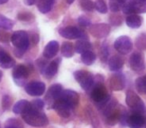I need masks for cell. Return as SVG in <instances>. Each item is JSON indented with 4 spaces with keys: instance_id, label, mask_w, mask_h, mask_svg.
<instances>
[{
    "instance_id": "44dd1931",
    "label": "cell",
    "mask_w": 146,
    "mask_h": 128,
    "mask_svg": "<svg viewBox=\"0 0 146 128\" xmlns=\"http://www.w3.org/2000/svg\"><path fill=\"white\" fill-rule=\"evenodd\" d=\"M126 24H127L128 27L130 28H139L141 26L142 22H143V19H142L141 16H139L138 14H130L126 16Z\"/></svg>"
},
{
    "instance_id": "277c9868",
    "label": "cell",
    "mask_w": 146,
    "mask_h": 128,
    "mask_svg": "<svg viewBox=\"0 0 146 128\" xmlns=\"http://www.w3.org/2000/svg\"><path fill=\"white\" fill-rule=\"evenodd\" d=\"M74 77H75L76 81L80 84V86L85 91H90L94 86V84H95L94 76L90 72L86 71V70H77V71H75L74 72Z\"/></svg>"
},
{
    "instance_id": "5b68a950",
    "label": "cell",
    "mask_w": 146,
    "mask_h": 128,
    "mask_svg": "<svg viewBox=\"0 0 146 128\" xmlns=\"http://www.w3.org/2000/svg\"><path fill=\"white\" fill-rule=\"evenodd\" d=\"M121 9L127 15L146 13V2L141 0H130L121 5Z\"/></svg>"
},
{
    "instance_id": "f1b7e54d",
    "label": "cell",
    "mask_w": 146,
    "mask_h": 128,
    "mask_svg": "<svg viewBox=\"0 0 146 128\" xmlns=\"http://www.w3.org/2000/svg\"><path fill=\"white\" fill-rule=\"evenodd\" d=\"M137 90L142 94H146V76H141L137 78L135 82Z\"/></svg>"
},
{
    "instance_id": "83f0119b",
    "label": "cell",
    "mask_w": 146,
    "mask_h": 128,
    "mask_svg": "<svg viewBox=\"0 0 146 128\" xmlns=\"http://www.w3.org/2000/svg\"><path fill=\"white\" fill-rule=\"evenodd\" d=\"M14 26V22L11 19L5 17L4 15L0 14V28L5 29V30H10Z\"/></svg>"
},
{
    "instance_id": "1f68e13d",
    "label": "cell",
    "mask_w": 146,
    "mask_h": 128,
    "mask_svg": "<svg viewBox=\"0 0 146 128\" xmlns=\"http://www.w3.org/2000/svg\"><path fill=\"white\" fill-rule=\"evenodd\" d=\"M136 46L139 49H146V33H142L136 38Z\"/></svg>"
},
{
    "instance_id": "7c38bea8",
    "label": "cell",
    "mask_w": 146,
    "mask_h": 128,
    "mask_svg": "<svg viewBox=\"0 0 146 128\" xmlns=\"http://www.w3.org/2000/svg\"><path fill=\"white\" fill-rule=\"evenodd\" d=\"M28 75H29V70L25 65L15 66L12 72L13 79H14V81L20 86L23 85V82L28 77Z\"/></svg>"
},
{
    "instance_id": "cb8c5ba5",
    "label": "cell",
    "mask_w": 146,
    "mask_h": 128,
    "mask_svg": "<svg viewBox=\"0 0 146 128\" xmlns=\"http://www.w3.org/2000/svg\"><path fill=\"white\" fill-rule=\"evenodd\" d=\"M56 0H38L37 2V8L41 13H48L52 9Z\"/></svg>"
},
{
    "instance_id": "b9f144b4",
    "label": "cell",
    "mask_w": 146,
    "mask_h": 128,
    "mask_svg": "<svg viewBox=\"0 0 146 128\" xmlns=\"http://www.w3.org/2000/svg\"><path fill=\"white\" fill-rule=\"evenodd\" d=\"M74 1H75V0H67V3H68V4H71V3H73Z\"/></svg>"
},
{
    "instance_id": "f546056e",
    "label": "cell",
    "mask_w": 146,
    "mask_h": 128,
    "mask_svg": "<svg viewBox=\"0 0 146 128\" xmlns=\"http://www.w3.org/2000/svg\"><path fill=\"white\" fill-rule=\"evenodd\" d=\"M80 6L85 11H93L95 9V4L91 0H80Z\"/></svg>"
},
{
    "instance_id": "6da1fadb",
    "label": "cell",
    "mask_w": 146,
    "mask_h": 128,
    "mask_svg": "<svg viewBox=\"0 0 146 128\" xmlns=\"http://www.w3.org/2000/svg\"><path fill=\"white\" fill-rule=\"evenodd\" d=\"M22 118L28 125L33 127H43L49 123V120L45 113H43L42 110L34 107L32 103L22 113Z\"/></svg>"
},
{
    "instance_id": "e0dca14e",
    "label": "cell",
    "mask_w": 146,
    "mask_h": 128,
    "mask_svg": "<svg viewBox=\"0 0 146 128\" xmlns=\"http://www.w3.org/2000/svg\"><path fill=\"white\" fill-rule=\"evenodd\" d=\"M110 86L114 91H120L125 87V78L122 74L115 73L110 78Z\"/></svg>"
},
{
    "instance_id": "d4e9b609",
    "label": "cell",
    "mask_w": 146,
    "mask_h": 128,
    "mask_svg": "<svg viewBox=\"0 0 146 128\" xmlns=\"http://www.w3.org/2000/svg\"><path fill=\"white\" fill-rule=\"evenodd\" d=\"M30 104H31L30 102L27 101V100H24V99L19 100V101H17L16 103L13 105L12 110L15 114H22L23 112L29 107Z\"/></svg>"
},
{
    "instance_id": "603a6c76",
    "label": "cell",
    "mask_w": 146,
    "mask_h": 128,
    "mask_svg": "<svg viewBox=\"0 0 146 128\" xmlns=\"http://www.w3.org/2000/svg\"><path fill=\"white\" fill-rule=\"evenodd\" d=\"M74 49L77 53L82 54V53L86 52V51L91 50V43L87 41L86 39H80L74 45Z\"/></svg>"
},
{
    "instance_id": "836d02e7",
    "label": "cell",
    "mask_w": 146,
    "mask_h": 128,
    "mask_svg": "<svg viewBox=\"0 0 146 128\" xmlns=\"http://www.w3.org/2000/svg\"><path fill=\"white\" fill-rule=\"evenodd\" d=\"M78 23H79L81 26H84V27H90L91 26V21L88 17H86L85 15H81L79 16L78 18Z\"/></svg>"
},
{
    "instance_id": "d6a6232c",
    "label": "cell",
    "mask_w": 146,
    "mask_h": 128,
    "mask_svg": "<svg viewBox=\"0 0 146 128\" xmlns=\"http://www.w3.org/2000/svg\"><path fill=\"white\" fill-rule=\"evenodd\" d=\"M108 55H109V50H108L107 44L104 43L101 47V50H100V58H101L102 62H105L108 59Z\"/></svg>"
},
{
    "instance_id": "ba28073f",
    "label": "cell",
    "mask_w": 146,
    "mask_h": 128,
    "mask_svg": "<svg viewBox=\"0 0 146 128\" xmlns=\"http://www.w3.org/2000/svg\"><path fill=\"white\" fill-rule=\"evenodd\" d=\"M60 100H62L65 104L69 106L71 109L75 108L79 103V94L73 90H63L60 95Z\"/></svg>"
},
{
    "instance_id": "8fae6325",
    "label": "cell",
    "mask_w": 146,
    "mask_h": 128,
    "mask_svg": "<svg viewBox=\"0 0 146 128\" xmlns=\"http://www.w3.org/2000/svg\"><path fill=\"white\" fill-rule=\"evenodd\" d=\"M46 86L41 81H32L25 85V91L31 96H41L45 92Z\"/></svg>"
},
{
    "instance_id": "74e56055",
    "label": "cell",
    "mask_w": 146,
    "mask_h": 128,
    "mask_svg": "<svg viewBox=\"0 0 146 128\" xmlns=\"http://www.w3.org/2000/svg\"><path fill=\"white\" fill-rule=\"evenodd\" d=\"M25 5H28V6H31V5H34L35 3L38 2V0H23Z\"/></svg>"
},
{
    "instance_id": "2e32d148",
    "label": "cell",
    "mask_w": 146,
    "mask_h": 128,
    "mask_svg": "<svg viewBox=\"0 0 146 128\" xmlns=\"http://www.w3.org/2000/svg\"><path fill=\"white\" fill-rule=\"evenodd\" d=\"M51 108H53V109L57 112V114H58V115H60L61 117H63V118H67V117H69V116H70L71 108L69 107L67 104H65L64 102H63L62 100H60V99L56 100Z\"/></svg>"
},
{
    "instance_id": "4dcf8cb0",
    "label": "cell",
    "mask_w": 146,
    "mask_h": 128,
    "mask_svg": "<svg viewBox=\"0 0 146 128\" xmlns=\"http://www.w3.org/2000/svg\"><path fill=\"white\" fill-rule=\"evenodd\" d=\"M95 4V9L98 11V12L102 13V14H105L107 13V5H106L105 1L104 0H96V2L94 3Z\"/></svg>"
},
{
    "instance_id": "4fadbf2b",
    "label": "cell",
    "mask_w": 146,
    "mask_h": 128,
    "mask_svg": "<svg viewBox=\"0 0 146 128\" xmlns=\"http://www.w3.org/2000/svg\"><path fill=\"white\" fill-rule=\"evenodd\" d=\"M59 34L66 39H79L83 36V31L75 26H67L59 29Z\"/></svg>"
},
{
    "instance_id": "d6986e66",
    "label": "cell",
    "mask_w": 146,
    "mask_h": 128,
    "mask_svg": "<svg viewBox=\"0 0 146 128\" xmlns=\"http://www.w3.org/2000/svg\"><path fill=\"white\" fill-rule=\"evenodd\" d=\"M59 50V44L57 41L53 40L50 41L49 43H47V45L45 46L44 51H43V56L45 58H53L54 56H56V54L58 53Z\"/></svg>"
},
{
    "instance_id": "8d00e7d4",
    "label": "cell",
    "mask_w": 146,
    "mask_h": 128,
    "mask_svg": "<svg viewBox=\"0 0 146 128\" xmlns=\"http://www.w3.org/2000/svg\"><path fill=\"white\" fill-rule=\"evenodd\" d=\"M31 103H32V105L34 106V107H36L37 109L42 110V108L44 107V101L41 99H35V100H33Z\"/></svg>"
},
{
    "instance_id": "30bf717a",
    "label": "cell",
    "mask_w": 146,
    "mask_h": 128,
    "mask_svg": "<svg viewBox=\"0 0 146 128\" xmlns=\"http://www.w3.org/2000/svg\"><path fill=\"white\" fill-rule=\"evenodd\" d=\"M129 66L133 71L142 72L145 69V63L141 53L134 52L129 58Z\"/></svg>"
},
{
    "instance_id": "9c48e42d",
    "label": "cell",
    "mask_w": 146,
    "mask_h": 128,
    "mask_svg": "<svg viewBox=\"0 0 146 128\" xmlns=\"http://www.w3.org/2000/svg\"><path fill=\"white\" fill-rule=\"evenodd\" d=\"M110 25L106 23H98V24H91L89 27V32L95 38H104L110 33Z\"/></svg>"
},
{
    "instance_id": "9a60e30c",
    "label": "cell",
    "mask_w": 146,
    "mask_h": 128,
    "mask_svg": "<svg viewBox=\"0 0 146 128\" xmlns=\"http://www.w3.org/2000/svg\"><path fill=\"white\" fill-rule=\"evenodd\" d=\"M146 123V119L144 116L139 113H134L128 116L127 125L130 128H142Z\"/></svg>"
},
{
    "instance_id": "f35d334b",
    "label": "cell",
    "mask_w": 146,
    "mask_h": 128,
    "mask_svg": "<svg viewBox=\"0 0 146 128\" xmlns=\"http://www.w3.org/2000/svg\"><path fill=\"white\" fill-rule=\"evenodd\" d=\"M117 1L119 3H121V5H122V4H124V3L128 2V1H130V0H117Z\"/></svg>"
},
{
    "instance_id": "60d3db41",
    "label": "cell",
    "mask_w": 146,
    "mask_h": 128,
    "mask_svg": "<svg viewBox=\"0 0 146 128\" xmlns=\"http://www.w3.org/2000/svg\"><path fill=\"white\" fill-rule=\"evenodd\" d=\"M5 128H20V127H17V126H5Z\"/></svg>"
},
{
    "instance_id": "e575fe53",
    "label": "cell",
    "mask_w": 146,
    "mask_h": 128,
    "mask_svg": "<svg viewBox=\"0 0 146 128\" xmlns=\"http://www.w3.org/2000/svg\"><path fill=\"white\" fill-rule=\"evenodd\" d=\"M109 7L112 12H117V11H119L120 9H121V3L118 2L117 0H111V1H110Z\"/></svg>"
},
{
    "instance_id": "ab89813d",
    "label": "cell",
    "mask_w": 146,
    "mask_h": 128,
    "mask_svg": "<svg viewBox=\"0 0 146 128\" xmlns=\"http://www.w3.org/2000/svg\"><path fill=\"white\" fill-rule=\"evenodd\" d=\"M8 0H0V4H5Z\"/></svg>"
},
{
    "instance_id": "ffe728a7",
    "label": "cell",
    "mask_w": 146,
    "mask_h": 128,
    "mask_svg": "<svg viewBox=\"0 0 146 128\" xmlns=\"http://www.w3.org/2000/svg\"><path fill=\"white\" fill-rule=\"evenodd\" d=\"M15 65V61L6 51L0 50V67L4 68V69H8Z\"/></svg>"
},
{
    "instance_id": "7a4b0ae2",
    "label": "cell",
    "mask_w": 146,
    "mask_h": 128,
    "mask_svg": "<svg viewBox=\"0 0 146 128\" xmlns=\"http://www.w3.org/2000/svg\"><path fill=\"white\" fill-rule=\"evenodd\" d=\"M90 96L99 108H103L105 104L110 100V95L106 90L105 85L103 84V82L100 81L94 84L92 89L90 90Z\"/></svg>"
},
{
    "instance_id": "7402d4cb",
    "label": "cell",
    "mask_w": 146,
    "mask_h": 128,
    "mask_svg": "<svg viewBox=\"0 0 146 128\" xmlns=\"http://www.w3.org/2000/svg\"><path fill=\"white\" fill-rule=\"evenodd\" d=\"M59 62H60V59H58V60L56 59V60L51 61L48 65L46 66V68H45V70H44L43 73L45 74V76H46L47 78L53 77V76L57 73L58 68H59Z\"/></svg>"
},
{
    "instance_id": "52a82bcc",
    "label": "cell",
    "mask_w": 146,
    "mask_h": 128,
    "mask_svg": "<svg viewBox=\"0 0 146 128\" xmlns=\"http://www.w3.org/2000/svg\"><path fill=\"white\" fill-rule=\"evenodd\" d=\"M114 48L120 54L126 55L132 50L133 44L131 42V39L128 36H120L114 42Z\"/></svg>"
},
{
    "instance_id": "484cf974",
    "label": "cell",
    "mask_w": 146,
    "mask_h": 128,
    "mask_svg": "<svg viewBox=\"0 0 146 128\" xmlns=\"http://www.w3.org/2000/svg\"><path fill=\"white\" fill-rule=\"evenodd\" d=\"M96 60V55L91 50L86 51L81 54V61L85 65H92Z\"/></svg>"
},
{
    "instance_id": "5bb4252c",
    "label": "cell",
    "mask_w": 146,
    "mask_h": 128,
    "mask_svg": "<svg viewBox=\"0 0 146 128\" xmlns=\"http://www.w3.org/2000/svg\"><path fill=\"white\" fill-rule=\"evenodd\" d=\"M63 91V88L60 84H53L49 87V90L47 91L46 96H45V99L46 101H48L51 104V107L54 104V102L56 100H58L60 98V95Z\"/></svg>"
},
{
    "instance_id": "d590c367",
    "label": "cell",
    "mask_w": 146,
    "mask_h": 128,
    "mask_svg": "<svg viewBox=\"0 0 146 128\" xmlns=\"http://www.w3.org/2000/svg\"><path fill=\"white\" fill-rule=\"evenodd\" d=\"M110 22H111L112 25H114V26H118V25H120L122 22L121 16H119V15H112V16L110 17Z\"/></svg>"
},
{
    "instance_id": "ac0fdd59",
    "label": "cell",
    "mask_w": 146,
    "mask_h": 128,
    "mask_svg": "<svg viewBox=\"0 0 146 128\" xmlns=\"http://www.w3.org/2000/svg\"><path fill=\"white\" fill-rule=\"evenodd\" d=\"M123 65L124 60L119 55H113V56L110 57L109 61H108V66H109V69L112 72L120 71L123 68Z\"/></svg>"
},
{
    "instance_id": "3957f363",
    "label": "cell",
    "mask_w": 146,
    "mask_h": 128,
    "mask_svg": "<svg viewBox=\"0 0 146 128\" xmlns=\"http://www.w3.org/2000/svg\"><path fill=\"white\" fill-rule=\"evenodd\" d=\"M11 42L14 45V47L17 50L14 51V53L18 57H21V55L28 49L29 47V37L27 32L23 30L15 31L11 36Z\"/></svg>"
},
{
    "instance_id": "7bdbcfd3",
    "label": "cell",
    "mask_w": 146,
    "mask_h": 128,
    "mask_svg": "<svg viewBox=\"0 0 146 128\" xmlns=\"http://www.w3.org/2000/svg\"><path fill=\"white\" fill-rule=\"evenodd\" d=\"M1 78H2V72L0 70V81H1Z\"/></svg>"
},
{
    "instance_id": "ee69618b",
    "label": "cell",
    "mask_w": 146,
    "mask_h": 128,
    "mask_svg": "<svg viewBox=\"0 0 146 128\" xmlns=\"http://www.w3.org/2000/svg\"><path fill=\"white\" fill-rule=\"evenodd\" d=\"M141 1H143V2H146V0H141Z\"/></svg>"
},
{
    "instance_id": "8992f818",
    "label": "cell",
    "mask_w": 146,
    "mask_h": 128,
    "mask_svg": "<svg viewBox=\"0 0 146 128\" xmlns=\"http://www.w3.org/2000/svg\"><path fill=\"white\" fill-rule=\"evenodd\" d=\"M125 101H126V104H127L133 111H135L136 113L140 114L146 111V108H145V106H144V103L141 100V98H140L135 92L132 91V90L127 91Z\"/></svg>"
},
{
    "instance_id": "4316f807",
    "label": "cell",
    "mask_w": 146,
    "mask_h": 128,
    "mask_svg": "<svg viewBox=\"0 0 146 128\" xmlns=\"http://www.w3.org/2000/svg\"><path fill=\"white\" fill-rule=\"evenodd\" d=\"M61 53L62 56L66 57V58H71L74 53V47L73 44L70 42H64L61 46Z\"/></svg>"
}]
</instances>
